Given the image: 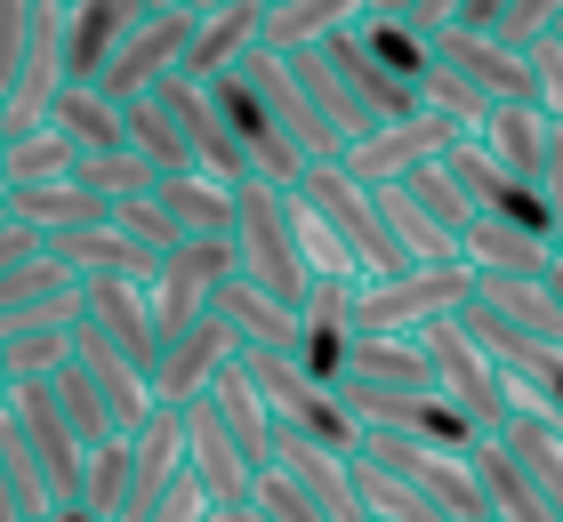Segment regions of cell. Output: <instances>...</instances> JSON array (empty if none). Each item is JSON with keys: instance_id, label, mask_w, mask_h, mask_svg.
Segmentation results:
<instances>
[{"instance_id": "cell-1", "label": "cell", "mask_w": 563, "mask_h": 522, "mask_svg": "<svg viewBox=\"0 0 563 522\" xmlns=\"http://www.w3.org/2000/svg\"><path fill=\"white\" fill-rule=\"evenodd\" d=\"M290 201L314 218L330 242L346 249V266L363 274V281H387V274H411V257H402L395 242V225H387V209H378V186H363L346 162H306L298 169V186Z\"/></svg>"}, {"instance_id": "cell-2", "label": "cell", "mask_w": 563, "mask_h": 522, "mask_svg": "<svg viewBox=\"0 0 563 522\" xmlns=\"http://www.w3.org/2000/svg\"><path fill=\"white\" fill-rule=\"evenodd\" d=\"M225 249H234V274L258 281V290H274L282 306H298L306 281H314V266H306V233H298V201H290V186H266V177H242V186H234Z\"/></svg>"}, {"instance_id": "cell-3", "label": "cell", "mask_w": 563, "mask_h": 522, "mask_svg": "<svg viewBox=\"0 0 563 522\" xmlns=\"http://www.w3.org/2000/svg\"><path fill=\"white\" fill-rule=\"evenodd\" d=\"M475 298V266L451 257V266H411L387 281H363L354 290V337H419L427 322H443Z\"/></svg>"}, {"instance_id": "cell-4", "label": "cell", "mask_w": 563, "mask_h": 522, "mask_svg": "<svg viewBox=\"0 0 563 522\" xmlns=\"http://www.w3.org/2000/svg\"><path fill=\"white\" fill-rule=\"evenodd\" d=\"M419 346H427V370H434V395H451L459 410L475 418L483 434H499L507 418H516V395H507V378H499V362L467 337V322L459 313H443V322H427L419 330Z\"/></svg>"}, {"instance_id": "cell-5", "label": "cell", "mask_w": 563, "mask_h": 522, "mask_svg": "<svg viewBox=\"0 0 563 522\" xmlns=\"http://www.w3.org/2000/svg\"><path fill=\"white\" fill-rule=\"evenodd\" d=\"M0 410H9V426L24 434V451L41 458V475H48V490H57V507H65V499H81V466H89V442H81V426L65 418L57 386H48V378H9Z\"/></svg>"}, {"instance_id": "cell-6", "label": "cell", "mask_w": 563, "mask_h": 522, "mask_svg": "<svg viewBox=\"0 0 563 522\" xmlns=\"http://www.w3.org/2000/svg\"><path fill=\"white\" fill-rule=\"evenodd\" d=\"M354 290H363V274H314L306 298H298V362L330 395L354 370Z\"/></svg>"}, {"instance_id": "cell-7", "label": "cell", "mask_w": 563, "mask_h": 522, "mask_svg": "<svg viewBox=\"0 0 563 522\" xmlns=\"http://www.w3.org/2000/svg\"><path fill=\"white\" fill-rule=\"evenodd\" d=\"M218 104V121H225V137H234L242 153V177H266V186H298V169H306V153L274 129V113L258 104V89L242 81V73H218V81H201Z\"/></svg>"}, {"instance_id": "cell-8", "label": "cell", "mask_w": 563, "mask_h": 522, "mask_svg": "<svg viewBox=\"0 0 563 522\" xmlns=\"http://www.w3.org/2000/svg\"><path fill=\"white\" fill-rule=\"evenodd\" d=\"M186 48H194V9H145L137 33L113 48V65H106V81H97V89H106L113 104L153 97L177 65H186Z\"/></svg>"}, {"instance_id": "cell-9", "label": "cell", "mask_w": 563, "mask_h": 522, "mask_svg": "<svg viewBox=\"0 0 563 522\" xmlns=\"http://www.w3.org/2000/svg\"><path fill=\"white\" fill-rule=\"evenodd\" d=\"M234 281V249L225 242H177L162 266H153V322H162V337L169 330H186V322H201V313H218V290Z\"/></svg>"}, {"instance_id": "cell-10", "label": "cell", "mask_w": 563, "mask_h": 522, "mask_svg": "<svg viewBox=\"0 0 563 522\" xmlns=\"http://www.w3.org/2000/svg\"><path fill=\"white\" fill-rule=\"evenodd\" d=\"M467 137L459 121H443V113H411V121H387V129H371V137H354L339 162L363 177V186H402L411 169H427V162H443V153Z\"/></svg>"}, {"instance_id": "cell-11", "label": "cell", "mask_w": 563, "mask_h": 522, "mask_svg": "<svg viewBox=\"0 0 563 522\" xmlns=\"http://www.w3.org/2000/svg\"><path fill=\"white\" fill-rule=\"evenodd\" d=\"M234 73H242L250 89H258V104L274 113V129L306 153V162H339V153H346V137L314 113V104H306V89H298V73H290V57H282V48H250Z\"/></svg>"}, {"instance_id": "cell-12", "label": "cell", "mask_w": 563, "mask_h": 522, "mask_svg": "<svg viewBox=\"0 0 563 522\" xmlns=\"http://www.w3.org/2000/svg\"><path fill=\"white\" fill-rule=\"evenodd\" d=\"M434 57L459 65L492 104H540V81H531V48L499 41V33H467V24H434Z\"/></svg>"}, {"instance_id": "cell-13", "label": "cell", "mask_w": 563, "mask_h": 522, "mask_svg": "<svg viewBox=\"0 0 563 522\" xmlns=\"http://www.w3.org/2000/svg\"><path fill=\"white\" fill-rule=\"evenodd\" d=\"M81 330H97L113 354H130L145 378H153V362H162V322H153L145 281H113V274L81 281Z\"/></svg>"}, {"instance_id": "cell-14", "label": "cell", "mask_w": 563, "mask_h": 522, "mask_svg": "<svg viewBox=\"0 0 563 522\" xmlns=\"http://www.w3.org/2000/svg\"><path fill=\"white\" fill-rule=\"evenodd\" d=\"M57 9H65V89H97L113 48L137 33L153 0H57Z\"/></svg>"}, {"instance_id": "cell-15", "label": "cell", "mask_w": 563, "mask_h": 522, "mask_svg": "<svg viewBox=\"0 0 563 522\" xmlns=\"http://www.w3.org/2000/svg\"><path fill=\"white\" fill-rule=\"evenodd\" d=\"M234 362V330H225V313H201V322L169 330L162 337V362H153V395H162L169 410H186L210 395V378Z\"/></svg>"}, {"instance_id": "cell-16", "label": "cell", "mask_w": 563, "mask_h": 522, "mask_svg": "<svg viewBox=\"0 0 563 522\" xmlns=\"http://www.w3.org/2000/svg\"><path fill=\"white\" fill-rule=\"evenodd\" d=\"M186 466H194V482L210 490V507H242L250 482H258V466L242 458V442H234V426L218 418L210 395L186 402Z\"/></svg>"}, {"instance_id": "cell-17", "label": "cell", "mask_w": 563, "mask_h": 522, "mask_svg": "<svg viewBox=\"0 0 563 522\" xmlns=\"http://www.w3.org/2000/svg\"><path fill=\"white\" fill-rule=\"evenodd\" d=\"M73 370H81L89 386H97V402H106V418H113V434H137L153 410H162V395H153V378L137 370L130 354H113L97 330H73Z\"/></svg>"}, {"instance_id": "cell-18", "label": "cell", "mask_w": 563, "mask_h": 522, "mask_svg": "<svg viewBox=\"0 0 563 522\" xmlns=\"http://www.w3.org/2000/svg\"><path fill=\"white\" fill-rule=\"evenodd\" d=\"M258 41H266V0H225V9L194 16V48H186V65H177V81H218V73H234Z\"/></svg>"}, {"instance_id": "cell-19", "label": "cell", "mask_w": 563, "mask_h": 522, "mask_svg": "<svg viewBox=\"0 0 563 522\" xmlns=\"http://www.w3.org/2000/svg\"><path fill=\"white\" fill-rule=\"evenodd\" d=\"M162 104L177 113V129H186L194 169H201V177H225V186H242V153H234V137H225L210 89H201V81H177V73H169V81H162Z\"/></svg>"}, {"instance_id": "cell-20", "label": "cell", "mask_w": 563, "mask_h": 522, "mask_svg": "<svg viewBox=\"0 0 563 522\" xmlns=\"http://www.w3.org/2000/svg\"><path fill=\"white\" fill-rule=\"evenodd\" d=\"M48 249L65 257L81 281H97V274H113V281H153V266L162 257H145L130 233H121L113 218H97V225H65V233H48Z\"/></svg>"}, {"instance_id": "cell-21", "label": "cell", "mask_w": 563, "mask_h": 522, "mask_svg": "<svg viewBox=\"0 0 563 522\" xmlns=\"http://www.w3.org/2000/svg\"><path fill=\"white\" fill-rule=\"evenodd\" d=\"M73 330H81V298L57 306V313H33V322H9L0 330V370L9 378H57L73 362Z\"/></svg>"}, {"instance_id": "cell-22", "label": "cell", "mask_w": 563, "mask_h": 522, "mask_svg": "<svg viewBox=\"0 0 563 522\" xmlns=\"http://www.w3.org/2000/svg\"><path fill=\"white\" fill-rule=\"evenodd\" d=\"M81 298V274L65 266L57 249H33V257H16L9 274H0V330L9 322H33V313H57V306H73Z\"/></svg>"}, {"instance_id": "cell-23", "label": "cell", "mask_w": 563, "mask_h": 522, "mask_svg": "<svg viewBox=\"0 0 563 522\" xmlns=\"http://www.w3.org/2000/svg\"><path fill=\"white\" fill-rule=\"evenodd\" d=\"M153 201L169 209V225L186 233V242H225V225H234V186H225V177H201V169L153 177Z\"/></svg>"}, {"instance_id": "cell-24", "label": "cell", "mask_w": 563, "mask_h": 522, "mask_svg": "<svg viewBox=\"0 0 563 522\" xmlns=\"http://www.w3.org/2000/svg\"><path fill=\"white\" fill-rule=\"evenodd\" d=\"M218 313L225 330H234V354L242 346H266V354H298V306H282L274 290H258V281H225L218 290Z\"/></svg>"}, {"instance_id": "cell-25", "label": "cell", "mask_w": 563, "mask_h": 522, "mask_svg": "<svg viewBox=\"0 0 563 522\" xmlns=\"http://www.w3.org/2000/svg\"><path fill=\"white\" fill-rule=\"evenodd\" d=\"M459 257L475 266V281L483 274H516V281H548L555 274V242H531V233H516V225H499V218H475L467 233H459Z\"/></svg>"}, {"instance_id": "cell-26", "label": "cell", "mask_w": 563, "mask_h": 522, "mask_svg": "<svg viewBox=\"0 0 563 522\" xmlns=\"http://www.w3.org/2000/svg\"><path fill=\"white\" fill-rule=\"evenodd\" d=\"M467 137L492 153L499 169H516V177H531V186H540V162H548V113H540V104H492Z\"/></svg>"}, {"instance_id": "cell-27", "label": "cell", "mask_w": 563, "mask_h": 522, "mask_svg": "<svg viewBox=\"0 0 563 522\" xmlns=\"http://www.w3.org/2000/svg\"><path fill=\"white\" fill-rule=\"evenodd\" d=\"M210 402H218L225 426H234L242 458H250V466H274V426H282V418H274V402L258 395V378H250L242 362H225V370L210 378Z\"/></svg>"}, {"instance_id": "cell-28", "label": "cell", "mask_w": 563, "mask_h": 522, "mask_svg": "<svg viewBox=\"0 0 563 522\" xmlns=\"http://www.w3.org/2000/svg\"><path fill=\"white\" fill-rule=\"evenodd\" d=\"M475 482H483V514H492V522H555V507L540 499V490H531V475H523L516 458H507V442H499V434L475 451Z\"/></svg>"}, {"instance_id": "cell-29", "label": "cell", "mask_w": 563, "mask_h": 522, "mask_svg": "<svg viewBox=\"0 0 563 522\" xmlns=\"http://www.w3.org/2000/svg\"><path fill=\"white\" fill-rule=\"evenodd\" d=\"M354 41L371 48V65L378 73H395L402 89H419L427 81V65H434V41H427V24H411V16H354Z\"/></svg>"}, {"instance_id": "cell-30", "label": "cell", "mask_w": 563, "mask_h": 522, "mask_svg": "<svg viewBox=\"0 0 563 522\" xmlns=\"http://www.w3.org/2000/svg\"><path fill=\"white\" fill-rule=\"evenodd\" d=\"M9 218H24L48 242L65 225H97L106 218V193H89L81 177H57V186H9Z\"/></svg>"}, {"instance_id": "cell-31", "label": "cell", "mask_w": 563, "mask_h": 522, "mask_svg": "<svg viewBox=\"0 0 563 522\" xmlns=\"http://www.w3.org/2000/svg\"><path fill=\"white\" fill-rule=\"evenodd\" d=\"M499 442H507V458L531 475V490L555 507V522H563V426H548V418H531V410H516L499 426Z\"/></svg>"}, {"instance_id": "cell-32", "label": "cell", "mask_w": 563, "mask_h": 522, "mask_svg": "<svg viewBox=\"0 0 563 522\" xmlns=\"http://www.w3.org/2000/svg\"><path fill=\"white\" fill-rule=\"evenodd\" d=\"M371 0H266V41L258 48H314L330 33H346Z\"/></svg>"}, {"instance_id": "cell-33", "label": "cell", "mask_w": 563, "mask_h": 522, "mask_svg": "<svg viewBox=\"0 0 563 522\" xmlns=\"http://www.w3.org/2000/svg\"><path fill=\"white\" fill-rule=\"evenodd\" d=\"M346 386H387V395H419V386H434L427 346H419V337H354V370H346Z\"/></svg>"}, {"instance_id": "cell-34", "label": "cell", "mask_w": 563, "mask_h": 522, "mask_svg": "<svg viewBox=\"0 0 563 522\" xmlns=\"http://www.w3.org/2000/svg\"><path fill=\"white\" fill-rule=\"evenodd\" d=\"M475 298L492 306L499 322H516V330H531V337H548V346H563V306H555V290H548V281L483 274V281H475Z\"/></svg>"}, {"instance_id": "cell-35", "label": "cell", "mask_w": 563, "mask_h": 522, "mask_svg": "<svg viewBox=\"0 0 563 522\" xmlns=\"http://www.w3.org/2000/svg\"><path fill=\"white\" fill-rule=\"evenodd\" d=\"M354 514H371V522H451L419 482L387 475L378 458H354Z\"/></svg>"}, {"instance_id": "cell-36", "label": "cell", "mask_w": 563, "mask_h": 522, "mask_svg": "<svg viewBox=\"0 0 563 522\" xmlns=\"http://www.w3.org/2000/svg\"><path fill=\"white\" fill-rule=\"evenodd\" d=\"M0 169H9V186H57V177L81 169V153L48 121V129H24V137H0Z\"/></svg>"}, {"instance_id": "cell-37", "label": "cell", "mask_w": 563, "mask_h": 522, "mask_svg": "<svg viewBox=\"0 0 563 522\" xmlns=\"http://www.w3.org/2000/svg\"><path fill=\"white\" fill-rule=\"evenodd\" d=\"M48 121L73 137V153H121V145H130V129H121V104H113L106 89H65Z\"/></svg>"}, {"instance_id": "cell-38", "label": "cell", "mask_w": 563, "mask_h": 522, "mask_svg": "<svg viewBox=\"0 0 563 522\" xmlns=\"http://www.w3.org/2000/svg\"><path fill=\"white\" fill-rule=\"evenodd\" d=\"M81 507H89L97 522H130V434L89 442V466H81Z\"/></svg>"}, {"instance_id": "cell-39", "label": "cell", "mask_w": 563, "mask_h": 522, "mask_svg": "<svg viewBox=\"0 0 563 522\" xmlns=\"http://www.w3.org/2000/svg\"><path fill=\"white\" fill-rule=\"evenodd\" d=\"M121 129H130V145H137V153H145V162L162 169V177H169V169H194V153H186V129H177V113L162 104V89L121 104Z\"/></svg>"}, {"instance_id": "cell-40", "label": "cell", "mask_w": 563, "mask_h": 522, "mask_svg": "<svg viewBox=\"0 0 563 522\" xmlns=\"http://www.w3.org/2000/svg\"><path fill=\"white\" fill-rule=\"evenodd\" d=\"M378 209H387V225H395V242H402L411 266H451V257H459V233L434 225L427 209L411 201V186H378Z\"/></svg>"}, {"instance_id": "cell-41", "label": "cell", "mask_w": 563, "mask_h": 522, "mask_svg": "<svg viewBox=\"0 0 563 522\" xmlns=\"http://www.w3.org/2000/svg\"><path fill=\"white\" fill-rule=\"evenodd\" d=\"M73 177H81L89 193H106V209H113L121 193H153V177H162V169H153L137 145H121V153H81V169H73Z\"/></svg>"}, {"instance_id": "cell-42", "label": "cell", "mask_w": 563, "mask_h": 522, "mask_svg": "<svg viewBox=\"0 0 563 522\" xmlns=\"http://www.w3.org/2000/svg\"><path fill=\"white\" fill-rule=\"evenodd\" d=\"M419 104H427V113H443V121H459V129H475L483 113H492V97H483V89L467 81V73H459V65H443V57L427 65V81H419Z\"/></svg>"}, {"instance_id": "cell-43", "label": "cell", "mask_w": 563, "mask_h": 522, "mask_svg": "<svg viewBox=\"0 0 563 522\" xmlns=\"http://www.w3.org/2000/svg\"><path fill=\"white\" fill-rule=\"evenodd\" d=\"M402 186H411V201H419V209H427V218L443 225V233H467V225H475V201L459 193V177H451L443 162L411 169V177H402Z\"/></svg>"}, {"instance_id": "cell-44", "label": "cell", "mask_w": 563, "mask_h": 522, "mask_svg": "<svg viewBox=\"0 0 563 522\" xmlns=\"http://www.w3.org/2000/svg\"><path fill=\"white\" fill-rule=\"evenodd\" d=\"M106 218H113L121 233H130V242H137L145 257H169L177 242H186V233H177V225H169V209H162V201H153V193H121V201L106 209Z\"/></svg>"}, {"instance_id": "cell-45", "label": "cell", "mask_w": 563, "mask_h": 522, "mask_svg": "<svg viewBox=\"0 0 563 522\" xmlns=\"http://www.w3.org/2000/svg\"><path fill=\"white\" fill-rule=\"evenodd\" d=\"M250 499L266 507V522H330V514H322V499H314V490H306L298 475H282V466H258Z\"/></svg>"}, {"instance_id": "cell-46", "label": "cell", "mask_w": 563, "mask_h": 522, "mask_svg": "<svg viewBox=\"0 0 563 522\" xmlns=\"http://www.w3.org/2000/svg\"><path fill=\"white\" fill-rule=\"evenodd\" d=\"M48 386H57L65 418H73V426H81V442H106V434H113V418H106V402H97V386H89L81 370H73V362H65V370L48 378Z\"/></svg>"}, {"instance_id": "cell-47", "label": "cell", "mask_w": 563, "mask_h": 522, "mask_svg": "<svg viewBox=\"0 0 563 522\" xmlns=\"http://www.w3.org/2000/svg\"><path fill=\"white\" fill-rule=\"evenodd\" d=\"M201 514H210V490L194 482V466H177V475H169V490L145 507V522H201Z\"/></svg>"}, {"instance_id": "cell-48", "label": "cell", "mask_w": 563, "mask_h": 522, "mask_svg": "<svg viewBox=\"0 0 563 522\" xmlns=\"http://www.w3.org/2000/svg\"><path fill=\"white\" fill-rule=\"evenodd\" d=\"M563 16V0H507V16H499V41H516V48H531V41H548V24Z\"/></svg>"}, {"instance_id": "cell-49", "label": "cell", "mask_w": 563, "mask_h": 522, "mask_svg": "<svg viewBox=\"0 0 563 522\" xmlns=\"http://www.w3.org/2000/svg\"><path fill=\"white\" fill-rule=\"evenodd\" d=\"M531 81H540V113L563 121V41H531Z\"/></svg>"}, {"instance_id": "cell-50", "label": "cell", "mask_w": 563, "mask_h": 522, "mask_svg": "<svg viewBox=\"0 0 563 522\" xmlns=\"http://www.w3.org/2000/svg\"><path fill=\"white\" fill-rule=\"evenodd\" d=\"M540 193L555 201V225H563V121H548V162H540Z\"/></svg>"}, {"instance_id": "cell-51", "label": "cell", "mask_w": 563, "mask_h": 522, "mask_svg": "<svg viewBox=\"0 0 563 522\" xmlns=\"http://www.w3.org/2000/svg\"><path fill=\"white\" fill-rule=\"evenodd\" d=\"M33 249H41V233H33V225H24V218H0V274H9L16 257H33Z\"/></svg>"}, {"instance_id": "cell-52", "label": "cell", "mask_w": 563, "mask_h": 522, "mask_svg": "<svg viewBox=\"0 0 563 522\" xmlns=\"http://www.w3.org/2000/svg\"><path fill=\"white\" fill-rule=\"evenodd\" d=\"M201 522H266V507H258V499H242V507H210Z\"/></svg>"}, {"instance_id": "cell-53", "label": "cell", "mask_w": 563, "mask_h": 522, "mask_svg": "<svg viewBox=\"0 0 563 522\" xmlns=\"http://www.w3.org/2000/svg\"><path fill=\"white\" fill-rule=\"evenodd\" d=\"M0 522H24V507H16V490H9V466H0Z\"/></svg>"}, {"instance_id": "cell-54", "label": "cell", "mask_w": 563, "mask_h": 522, "mask_svg": "<svg viewBox=\"0 0 563 522\" xmlns=\"http://www.w3.org/2000/svg\"><path fill=\"white\" fill-rule=\"evenodd\" d=\"M48 522H97V514H89L81 499H65V507H48Z\"/></svg>"}, {"instance_id": "cell-55", "label": "cell", "mask_w": 563, "mask_h": 522, "mask_svg": "<svg viewBox=\"0 0 563 522\" xmlns=\"http://www.w3.org/2000/svg\"><path fill=\"white\" fill-rule=\"evenodd\" d=\"M548 290H555V306H563V257H555V274H548Z\"/></svg>"}, {"instance_id": "cell-56", "label": "cell", "mask_w": 563, "mask_h": 522, "mask_svg": "<svg viewBox=\"0 0 563 522\" xmlns=\"http://www.w3.org/2000/svg\"><path fill=\"white\" fill-rule=\"evenodd\" d=\"M0 209H9V169H0Z\"/></svg>"}, {"instance_id": "cell-57", "label": "cell", "mask_w": 563, "mask_h": 522, "mask_svg": "<svg viewBox=\"0 0 563 522\" xmlns=\"http://www.w3.org/2000/svg\"><path fill=\"white\" fill-rule=\"evenodd\" d=\"M153 9H186V0H153Z\"/></svg>"}, {"instance_id": "cell-58", "label": "cell", "mask_w": 563, "mask_h": 522, "mask_svg": "<svg viewBox=\"0 0 563 522\" xmlns=\"http://www.w3.org/2000/svg\"><path fill=\"white\" fill-rule=\"evenodd\" d=\"M548 33H555V41H563V16H555V24H548Z\"/></svg>"}, {"instance_id": "cell-59", "label": "cell", "mask_w": 563, "mask_h": 522, "mask_svg": "<svg viewBox=\"0 0 563 522\" xmlns=\"http://www.w3.org/2000/svg\"><path fill=\"white\" fill-rule=\"evenodd\" d=\"M0 395H9V370H0Z\"/></svg>"}, {"instance_id": "cell-60", "label": "cell", "mask_w": 563, "mask_h": 522, "mask_svg": "<svg viewBox=\"0 0 563 522\" xmlns=\"http://www.w3.org/2000/svg\"><path fill=\"white\" fill-rule=\"evenodd\" d=\"M33 522H48V514H33Z\"/></svg>"}, {"instance_id": "cell-61", "label": "cell", "mask_w": 563, "mask_h": 522, "mask_svg": "<svg viewBox=\"0 0 563 522\" xmlns=\"http://www.w3.org/2000/svg\"><path fill=\"white\" fill-rule=\"evenodd\" d=\"M0 218H9V209H0Z\"/></svg>"}, {"instance_id": "cell-62", "label": "cell", "mask_w": 563, "mask_h": 522, "mask_svg": "<svg viewBox=\"0 0 563 522\" xmlns=\"http://www.w3.org/2000/svg\"><path fill=\"white\" fill-rule=\"evenodd\" d=\"M363 522H371V514H363Z\"/></svg>"}]
</instances>
